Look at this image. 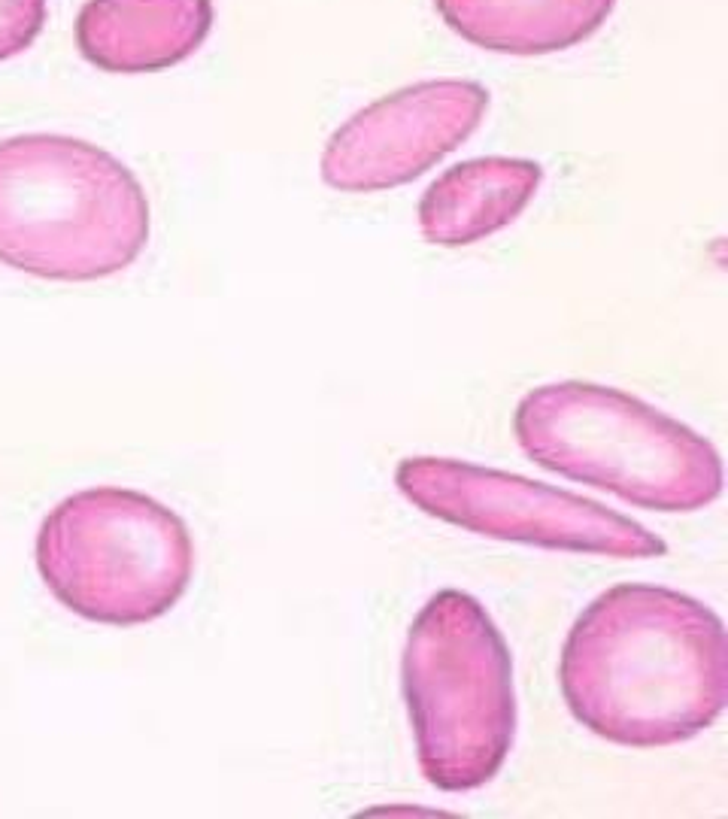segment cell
Listing matches in <instances>:
<instances>
[{
    "label": "cell",
    "instance_id": "6da1fadb",
    "mask_svg": "<svg viewBox=\"0 0 728 819\" xmlns=\"http://www.w3.org/2000/svg\"><path fill=\"white\" fill-rule=\"evenodd\" d=\"M559 686L595 738L631 750L677 747L725 713L728 631L680 589L619 583L574 619Z\"/></svg>",
    "mask_w": 728,
    "mask_h": 819
},
{
    "label": "cell",
    "instance_id": "8992f818",
    "mask_svg": "<svg viewBox=\"0 0 728 819\" xmlns=\"http://www.w3.org/2000/svg\"><path fill=\"white\" fill-rule=\"evenodd\" d=\"M398 492L425 516L480 537L553 553L659 559L668 543L592 498L459 459L416 455L395 468Z\"/></svg>",
    "mask_w": 728,
    "mask_h": 819
},
{
    "label": "cell",
    "instance_id": "7a4b0ae2",
    "mask_svg": "<svg viewBox=\"0 0 728 819\" xmlns=\"http://www.w3.org/2000/svg\"><path fill=\"white\" fill-rule=\"evenodd\" d=\"M149 234L143 182L104 146L70 134L0 140V264L95 283L128 270Z\"/></svg>",
    "mask_w": 728,
    "mask_h": 819
},
{
    "label": "cell",
    "instance_id": "30bf717a",
    "mask_svg": "<svg viewBox=\"0 0 728 819\" xmlns=\"http://www.w3.org/2000/svg\"><path fill=\"white\" fill-rule=\"evenodd\" d=\"M434 10L452 34L486 52L537 58L586 43L616 0H434Z\"/></svg>",
    "mask_w": 728,
    "mask_h": 819
},
{
    "label": "cell",
    "instance_id": "9c48e42d",
    "mask_svg": "<svg viewBox=\"0 0 728 819\" xmlns=\"http://www.w3.org/2000/svg\"><path fill=\"white\" fill-rule=\"evenodd\" d=\"M531 158L486 155L443 170L419 201V231L431 246L459 249L513 225L540 192Z\"/></svg>",
    "mask_w": 728,
    "mask_h": 819
},
{
    "label": "cell",
    "instance_id": "52a82bcc",
    "mask_svg": "<svg viewBox=\"0 0 728 819\" xmlns=\"http://www.w3.org/2000/svg\"><path fill=\"white\" fill-rule=\"evenodd\" d=\"M489 88L474 79H425L352 113L325 143L322 179L368 195L407 186L483 125Z\"/></svg>",
    "mask_w": 728,
    "mask_h": 819
},
{
    "label": "cell",
    "instance_id": "3957f363",
    "mask_svg": "<svg viewBox=\"0 0 728 819\" xmlns=\"http://www.w3.org/2000/svg\"><path fill=\"white\" fill-rule=\"evenodd\" d=\"M513 434L537 468L653 513L704 510L725 486L722 455L704 434L601 383L531 389L516 404Z\"/></svg>",
    "mask_w": 728,
    "mask_h": 819
},
{
    "label": "cell",
    "instance_id": "5b68a950",
    "mask_svg": "<svg viewBox=\"0 0 728 819\" xmlns=\"http://www.w3.org/2000/svg\"><path fill=\"white\" fill-rule=\"evenodd\" d=\"M34 559L73 616L134 628L167 616L195 577V540L167 504L122 486L82 489L40 522Z\"/></svg>",
    "mask_w": 728,
    "mask_h": 819
},
{
    "label": "cell",
    "instance_id": "ba28073f",
    "mask_svg": "<svg viewBox=\"0 0 728 819\" xmlns=\"http://www.w3.org/2000/svg\"><path fill=\"white\" fill-rule=\"evenodd\" d=\"M213 22V0H85L73 37L98 70L155 73L189 61Z\"/></svg>",
    "mask_w": 728,
    "mask_h": 819
},
{
    "label": "cell",
    "instance_id": "277c9868",
    "mask_svg": "<svg viewBox=\"0 0 728 819\" xmlns=\"http://www.w3.org/2000/svg\"><path fill=\"white\" fill-rule=\"evenodd\" d=\"M401 689L422 777L440 792L492 783L516 741L513 656L480 598L440 589L416 613Z\"/></svg>",
    "mask_w": 728,
    "mask_h": 819
},
{
    "label": "cell",
    "instance_id": "8fae6325",
    "mask_svg": "<svg viewBox=\"0 0 728 819\" xmlns=\"http://www.w3.org/2000/svg\"><path fill=\"white\" fill-rule=\"evenodd\" d=\"M49 19V0H0V61L22 55Z\"/></svg>",
    "mask_w": 728,
    "mask_h": 819
}]
</instances>
